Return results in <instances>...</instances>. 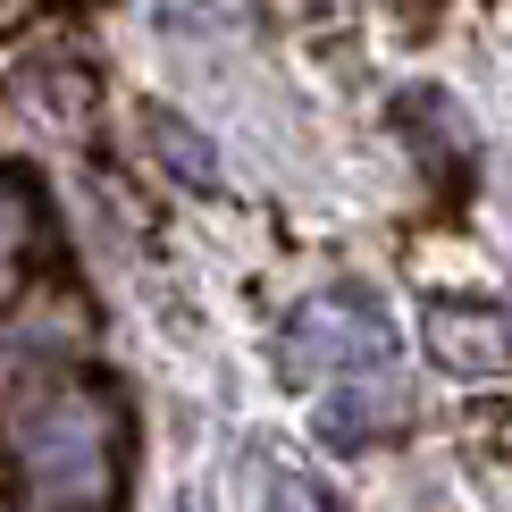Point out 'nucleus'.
<instances>
[{
	"label": "nucleus",
	"instance_id": "obj_1",
	"mask_svg": "<svg viewBox=\"0 0 512 512\" xmlns=\"http://www.w3.org/2000/svg\"><path fill=\"white\" fill-rule=\"evenodd\" d=\"M9 454L26 512H101L118 487V403L76 378H9Z\"/></svg>",
	"mask_w": 512,
	"mask_h": 512
},
{
	"label": "nucleus",
	"instance_id": "obj_2",
	"mask_svg": "<svg viewBox=\"0 0 512 512\" xmlns=\"http://www.w3.org/2000/svg\"><path fill=\"white\" fill-rule=\"evenodd\" d=\"M387 353H395V328H387V303H378L370 286H328L277 328V370H286V387H336V378H353V370H378Z\"/></svg>",
	"mask_w": 512,
	"mask_h": 512
},
{
	"label": "nucleus",
	"instance_id": "obj_3",
	"mask_svg": "<svg viewBox=\"0 0 512 512\" xmlns=\"http://www.w3.org/2000/svg\"><path fill=\"white\" fill-rule=\"evenodd\" d=\"M403 412H412V395H403V378L387 370V361L336 378V387H319V437H328L336 454H370L378 437L403 429Z\"/></svg>",
	"mask_w": 512,
	"mask_h": 512
},
{
	"label": "nucleus",
	"instance_id": "obj_4",
	"mask_svg": "<svg viewBox=\"0 0 512 512\" xmlns=\"http://www.w3.org/2000/svg\"><path fill=\"white\" fill-rule=\"evenodd\" d=\"M420 345L454 378H504L512 370V319L496 303H429L420 311Z\"/></svg>",
	"mask_w": 512,
	"mask_h": 512
},
{
	"label": "nucleus",
	"instance_id": "obj_5",
	"mask_svg": "<svg viewBox=\"0 0 512 512\" xmlns=\"http://www.w3.org/2000/svg\"><path fill=\"white\" fill-rule=\"evenodd\" d=\"M143 143L160 152V168H168L177 185H202V194H219V185H227V168H219V143H210L202 126H185L177 110H160V101L143 110Z\"/></svg>",
	"mask_w": 512,
	"mask_h": 512
},
{
	"label": "nucleus",
	"instance_id": "obj_6",
	"mask_svg": "<svg viewBox=\"0 0 512 512\" xmlns=\"http://www.w3.org/2000/svg\"><path fill=\"white\" fill-rule=\"evenodd\" d=\"M26 101H34L51 126H68V135L93 118V84H84V68H59V59H42V68L26 59Z\"/></svg>",
	"mask_w": 512,
	"mask_h": 512
},
{
	"label": "nucleus",
	"instance_id": "obj_7",
	"mask_svg": "<svg viewBox=\"0 0 512 512\" xmlns=\"http://www.w3.org/2000/svg\"><path fill=\"white\" fill-rule=\"evenodd\" d=\"M34 244H42V185H34V168L17 160L9 168V277H17V286H26Z\"/></svg>",
	"mask_w": 512,
	"mask_h": 512
},
{
	"label": "nucleus",
	"instance_id": "obj_8",
	"mask_svg": "<svg viewBox=\"0 0 512 512\" xmlns=\"http://www.w3.org/2000/svg\"><path fill=\"white\" fill-rule=\"evenodd\" d=\"M244 9H252V0H160L168 34H236Z\"/></svg>",
	"mask_w": 512,
	"mask_h": 512
},
{
	"label": "nucleus",
	"instance_id": "obj_9",
	"mask_svg": "<svg viewBox=\"0 0 512 512\" xmlns=\"http://www.w3.org/2000/svg\"><path fill=\"white\" fill-rule=\"evenodd\" d=\"M269 512H319V504H311L303 479H277V504H269Z\"/></svg>",
	"mask_w": 512,
	"mask_h": 512
}]
</instances>
